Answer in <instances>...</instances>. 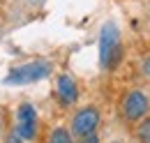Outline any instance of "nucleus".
Returning <instances> with one entry per match:
<instances>
[{"label":"nucleus","instance_id":"10","mask_svg":"<svg viewBox=\"0 0 150 143\" xmlns=\"http://www.w3.org/2000/svg\"><path fill=\"white\" fill-rule=\"evenodd\" d=\"M5 143H23V139H21L19 134L12 129V132H7V136H5Z\"/></svg>","mask_w":150,"mask_h":143},{"label":"nucleus","instance_id":"6","mask_svg":"<svg viewBox=\"0 0 150 143\" xmlns=\"http://www.w3.org/2000/svg\"><path fill=\"white\" fill-rule=\"evenodd\" d=\"M58 99L62 106H72L79 99V88H76V81L67 74H60L58 76Z\"/></svg>","mask_w":150,"mask_h":143},{"label":"nucleus","instance_id":"1","mask_svg":"<svg viewBox=\"0 0 150 143\" xmlns=\"http://www.w3.org/2000/svg\"><path fill=\"white\" fill-rule=\"evenodd\" d=\"M122 58V39L113 21H106L99 33V65L104 69H113Z\"/></svg>","mask_w":150,"mask_h":143},{"label":"nucleus","instance_id":"12","mask_svg":"<svg viewBox=\"0 0 150 143\" xmlns=\"http://www.w3.org/2000/svg\"><path fill=\"white\" fill-rule=\"evenodd\" d=\"M111 143H120V141H111Z\"/></svg>","mask_w":150,"mask_h":143},{"label":"nucleus","instance_id":"8","mask_svg":"<svg viewBox=\"0 0 150 143\" xmlns=\"http://www.w3.org/2000/svg\"><path fill=\"white\" fill-rule=\"evenodd\" d=\"M136 139L139 143H150V113L136 122Z\"/></svg>","mask_w":150,"mask_h":143},{"label":"nucleus","instance_id":"11","mask_svg":"<svg viewBox=\"0 0 150 143\" xmlns=\"http://www.w3.org/2000/svg\"><path fill=\"white\" fill-rule=\"evenodd\" d=\"M79 143H99V136H97V134H90V136L79 139Z\"/></svg>","mask_w":150,"mask_h":143},{"label":"nucleus","instance_id":"4","mask_svg":"<svg viewBox=\"0 0 150 143\" xmlns=\"http://www.w3.org/2000/svg\"><path fill=\"white\" fill-rule=\"evenodd\" d=\"M102 122V113L99 108L88 104V106L79 108L69 122V134L74 139H83V136H90V134H97V127Z\"/></svg>","mask_w":150,"mask_h":143},{"label":"nucleus","instance_id":"7","mask_svg":"<svg viewBox=\"0 0 150 143\" xmlns=\"http://www.w3.org/2000/svg\"><path fill=\"white\" fill-rule=\"evenodd\" d=\"M49 143H74V136L67 127H53L49 134Z\"/></svg>","mask_w":150,"mask_h":143},{"label":"nucleus","instance_id":"9","mask_svg":"<svg viewBox=\"0 0 150 143\" xmlns=\"http://www.w3.org/2000/svg\"><path fill=\"white\" fill-rule=\"evenodd\" d=\"M141 74H143L146 79H150V55H146V58L141 60Z\"/></svg>","mask_w":150,"mask_h":143},{"label":"nucleus","instance_id":"5","mask_svg":"<svg viewBox=\"0 0 150 143\" xmlns=\"http://www.w3.org/2000/svg\"><path fill=\"white\" fill-rule=\"evenodd\" d=\"M14 132L23 141H33L37 136V111H35L33 104L23 102L16 108V127H14Z\"/></svg>","mask_w":150,"mask_h":143},{"label":"nucleus","instance_id":"2","mask_svg":"<svg viewBox=\"0 0 150 143\" xmlns=\"http://www.w3.org/2000/svg\"><path fill=\"white\" fill-rule=\"evenodd\" d=\"M51 62L46 60H35V62H28V65H21V67H14L5 76V86H25V83H35V81H42L51 74Z\"/></svg>","mask_w":150,"mask_h":143},{"label":"nucleus","instance_id":"3","mask_svg":"<svg viewBox=\"0 0 150 143\" xmlns=\"http://www.w3.org/2000/svg\"><path fill=\"white\" fill-rule=\"evenodd\" d=\"M148 113H150V97L143 90L134 88L122 97V102H120V115H122L127 122H134V125H136V122L143 120Z\"/></svg>","mask_w":150,"mask_h":143}]
</instances>
